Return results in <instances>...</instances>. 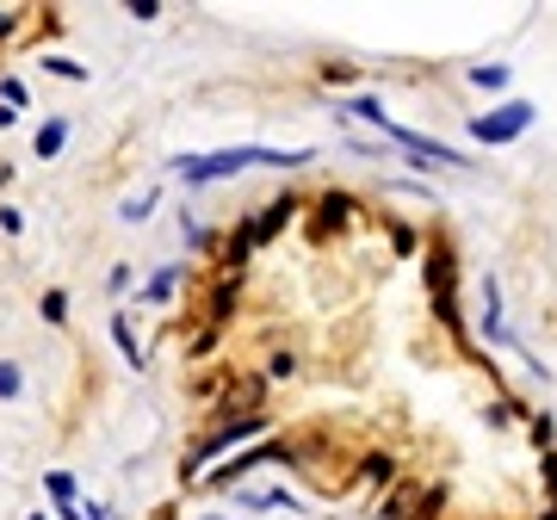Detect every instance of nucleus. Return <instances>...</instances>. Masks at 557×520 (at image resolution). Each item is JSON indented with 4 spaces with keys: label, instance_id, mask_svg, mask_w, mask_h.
Here are the masks:
<instances>
[{
    "label": "nucleus",
    "instance_id": "obj_1",
    "mask_svg": "<svg viewBox=\"0 0 557 520\" xmlns=\"http://www.w3.org/2000/svg\"><path fill=\"white\" fill-rule=\"evenodd\" d=\"M13 391H20V372H13V366H0V397H13Z\"/></svg>",
    "mask_w": 557,
    "mask_h": 520
}]
</instances>
